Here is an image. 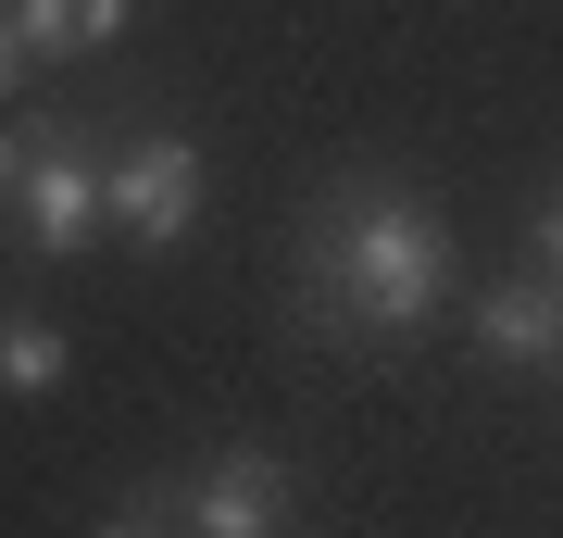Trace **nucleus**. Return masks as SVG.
<instances>
[{
	"label": "nucleus",
	"instance_id": "6e6552de",
	"mask_svg": "<svg viewBox=\"0 0 563 538\" xmlns=\"http://www.w3.org/2000/svg\"><path fill=\"white\" fill-rule=\"evenodd\" d=\"M51 139H63V113H13V125H0V213L25 200V176L51 163Z\"/></svg>",
	"mask_w": 563,
	"mask_h": 538
},
{
	"label": "nucleus",
	"instance_id": "1a4fd4ad",
	"mask_svg": "<svg viewBox=\"0 0 563 538\" xmlns=\"http://www.w3.org/2000/svg\"><path fill=\"white\" fill-rule=\"evenodd\" d=\"M526 251H539V276H551V288H563V188H551V200H539V213H526Z\"/></svg>",
	"mask_w": 563,
	"mask_h": 538
},
{
	"label": "nucleus",
	"instance_id": "423d86ee",
	"mask_svg": "<svg viewBox=\"0 0 563 538\" xmlns=\"http://www.w3.org/2000/svg\"><path fill=\"white\" fill-rule=\"evenodd\" d=\"M0 13L25 25V51H38V63H63V51H113L139 0H0Z\"/></svg>",
	"mask_w": 563,
	"mask_h": 538
},
{
	"label": "nucleus",
	"instance_id": "39448f33",
	"mask_svg": "<svg viewBox=\"0 0 563 538\" xmlns=\"http://www.w3.org/2000/svg\"><path fill=\"white\" fill-rule=\"evenodd\" d=\"M476 351L514 363V376H526V363H563V288L551 276H501L476 300Z\"/></svg>",
	"mask_w": 563,
	"mask_h": 538
},
{
	"label": "nucleus",
	"instance_id": "0eeeda50",
	"mask_svg": "<svg viewBox=\"0 0 563 538\" xmlns=\"http://www.w3.org/2000/svg\"><path fill=\"white\" fill-rule=\"evenodd\" d=\"M63 376H76V339H63L51 314H0V388H13V400H51Z\"/></svg>",
	"mask_w": 563,
	"mask_h": 538
},
{
	"label": "nucleus",
	"instance_id": "f03ea898",
	"mask_svg": "<svg viewBox=\"0 0 563 538\" xmlns=\"http://www.w3.org/2000/svg\"><path fill=\"white\" fill-rule=\"evenodd\" d=\"M101 188H113V239L188 251L201 239V200H213V163H201V139H176V125H139V139L101 163Z\"/></svg>",
	"mask_w": 563,
	"mask_h": 538
},
{
	"label": "nucleus",
	"instance_id": "f257e3e1",
	"mask_svg": "<svg viewBox=\"0 0 563 538\" xmlns=\"http://www.w3.org/2000/svg\"><path fill=\"white\" fill-rule=\"evenodd\" d=\"M451 300V226L401 176H339L301 213V326L313 339H376L401 351Z\"/></svg>",
	"mask_w": 563,
	"mask_h": 538
},
{
	"label": "nucleus",
	"instance_id": "9b49d317",
	"mask_svg": "<svg viewBox=\"0 0 563 538\" xmlns=\"http://www.w3.org/2000/svg\"><path fill=\"white\" fill-rule=\"evenodd\" d=\"M25 76H38V51H25V25H13V13H0V100H13Z\"/></svg>",
	"mask_w": 563,
	"mask_h": 538
},
{
	"label": "nucleus",
	"instance_id": "20e7f679",
	"mask_svg": "<svg viewBox=\"0 0 563 538\" xmlns=\"http://www.w3.org/2000/svg\"><path fill=\"white\" fill-rule=\"evenodd\" d=\"M13 239L38 251V263H63V251H88V239H113V188H101V151L63 125L51 139V163L25 176V200H13Z\"/></svg>",
	"mask_w": 563,
	"mask_h": 538
},
{
	"label": "nucleus",
	"instance_id": "7ed1b4c3",
	"mask_svg": "<svg viewBox=\"0 0 563 538\" xmlns=\"http://www.w3.org/2000/svg\"><path fill=\"white\" fill-rule=\"evenodd\" d=\"M176 538H301V476H288L263 439H239V451H201L176 476Z\"/></svg>",
	"mask_w": 563,
	"mask_h": 538
},
{
	"label": "nucleus",
	"instance_id": "9d476101",
	"mask_svg": "<svg viewBox=\"0 0 563 538\" xmlns=\"http://www.w3.org/2000/svg\"><path fill=\"white\" fill-rule=\"evenodd\" d=\"M88 538H176V514H163V501H125V514H101Z\"/></svg>",
	"mask_w": 563,
	"mask_h": 538
}]
</instances>
